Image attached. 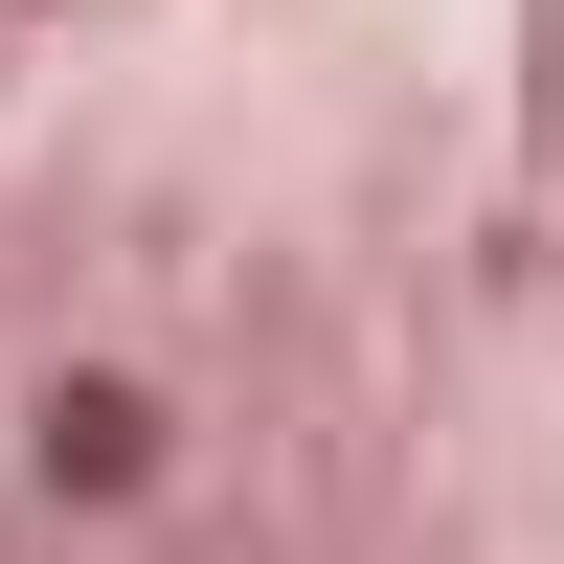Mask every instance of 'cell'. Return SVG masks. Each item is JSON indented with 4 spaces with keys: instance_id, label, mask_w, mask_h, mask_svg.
<instances>
[{
    "instance_id": "1",
    "label": "cell",
    "mask_w": 564,
    "mask_h": 564,
    "mask_svg": "<svg viewBox=\"0 0 564 564\" xmlns=\"http://www.w3.org/2000/svg\"><path fill=\"white\" fill-rule=\"evenodd\" d=\"M159 452H181L159 384H113V361H68V384L23 406V475H45V497H159Z\"/></svg>"
}]
</instances>
